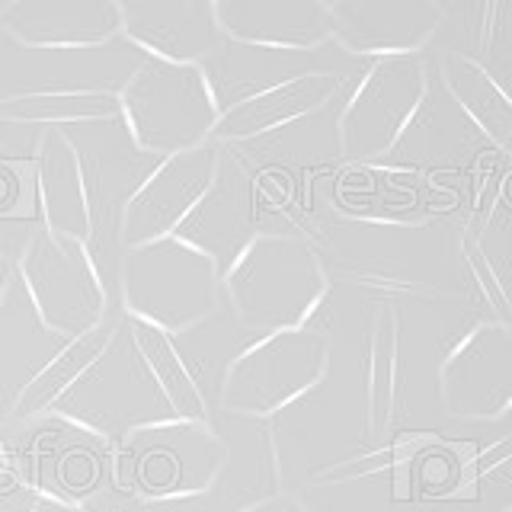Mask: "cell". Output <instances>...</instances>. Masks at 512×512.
Wrapping results in <instances>:
<instances>
[{"label": "cell", "mask_w": 512, "mask_h": 512, "mask_svg": "<svg viewBox=\"0 0 512 512\" xmlns=\"http://www.w3.org/2000/svg\"><path fill=\"white\" fill-rule=\"evenodd\" d=\"M0 26L16 45L42 52L106 45L122 32L116 0H10Z\"/></svg>", "instance_id": "17"}, {"label": "cell", "mask_w": 512, "mask_h": 512, "mask_svg": "<svg viewBox=\"0 0 512 512\" xmlns=\"http://www.w3.org/2000/svg\"><path fill=\"white\" fill-rule=\"evenodd\" d=\"M224 464L228 445L212 426L173 420L128 436L116 455V477L138 500H173L212 490Z\"/></svg>", "instance_id": "8"}, {"label": "cell", "mask_w": 512, "mask_h": 512, "mask_svg": "<svg viewBox=\"0 0 512 512\" xmlns=\"http://www.w3.org/2000/svg\"><path fill=\"white\" fill-rule=\"evenodd\" d=\"M48 413L116 445L141 429L176 420L170 400L160 391L135 343L128 314L119 317L100 359L55 400Z\"/></svg>", "instance_id": "2"}, {"label": "cell", "mask_w": 512, "mask_h": 512, "mask_svg": "<svg viewBox=\"0 0 512 512\" xmlns=\"http://www.w3.org/2000/svg\"><path fill=\"white\" fill-rule=\"evenodd\" d=\"M221 106L202 64L144 58L119 90V119L144 154L170 157L212 141Z\"/></svg>", "instance_id": "5"}, {"label": "cell", "mask_w": 512, "mask_h": 512, "mask_svg": "<svg viewBox=\"0 0 512 512\" xmlns=\"http://www.w3.org/2000/svg\"><path fill=\"white\" fill-rule=\"evenodd\" d=\"M122 36L170 64H205L224 36L215 0H116Z\"/></svg>", "instance_id": "13"}, {"label": "cell", "mask_w": 512, "mask_h": 512, "mask_svg": "<svg viewBox=\"0 0 512 512\" xmlns=\"http://www.w3.org/2000/svg\"><path fill=\"white\" fill-rule=\"evenodd\" d=\"M36 192H39V212L42 228L55 237L90 240V212H87V192H84V173L71 138L64 128L48 125L42 128L36 144Z\"/></svg>", "instance_id": "19"}, {"label": "cell", "mask_w": 512, "mask_h": 512, "mask_svg": "<svg viewBox=\"0 0 512 512\" xmlns=\"http://www.w3.org/2000/svg\"><path fill=\"white\" fill-rule=\"evenodd\" d=\"M445 23L439 0H330V42L359 58L423 55Z\"/></svg>", "instance_id": "12"}, {"label": "cell", "mask_w": 512, "mask_h": 512, "mask_svg": "<svg viewBox=\"0 0 512 512\" xmlns=\"http://www.w3.org/2000/svg\"><path fill=\"white\" fill-rule=\"evenodd\" d=\"M221 36L276 55H308L330 42L327 0H215Z\"/></svg>", "instance_id": "15"}, {"label": "cell", "mask_w": 512, "mask_h": 512, "mask_svg": "<svg viewBox=\"0 0 512 512\" xmlns=\"http://www.w3.org/2000/svg\"><path fill=\"white\" fill-rule=\"evenodd\" d=\"M439 400L448 420L496 423L512 413V324L480 320L439 365Z\"/></svg>", "instance_id": "10"}, {"label": "cell", "mask_w": 512, "mask_h": 512, "mask_svg": "<svg viewBox=\"0 0 512 512\" xmlns=\"http://www.w3.org/2000/svg\"><path fill=\"white\" fill-rule=\"evenodd\" d=\"M119 304L122 314L173 336L221 308L224 276L212 256L170 234L122 253Z\"/></svg>", "instance_id": "3"}, {"label": "cell", "mask_w": 512, "mask_h": 512, "mask_svg": "<svg viewBox=\"0 0 512 512\" xmlns=\"http://www.w3.org/2000/svg\"><path fill=\"white\" fill-rule=\"evenodd\" d=\"M71 138L80 173H84L87 212H90V260L103 279L109 304L119 301V263H122V215L128 199L148 180L160 157L144 154L128 135L122 119L64 125Z\"/></svg>", "instance_id": "4"}, {"label": "cell", "mask_w": 512, "mask_h": 512, "mask_svg": "<svg viewBox=\"0 0 512 512\" xmlns=\"http://www.w3.org/2000/svg\"><path fill=\"white\" fill-rule=\"evenodd\" d=\"M128 324H132L135 343L141 349L144 362H148L154 381L160 384V391H164V397L170 400L176 420L212 426V410H208L196 378L189 375L186 362L180 359V352H176L170 333L144 324V320H135V317H128Z\"/></svg>", "instance_id": "25"}, {"label": "cell", "mask_w": 512, "mask_h": 512, "mask_svg": "<svg viewBox=\"0 0 512 512\" xmlns=\"http://www.w3.org/2000/svg\"><path fill=\"white\" fill-rule=\"evenodd\" d=\"M170 340H173L176 352H180V359L186 362L189 375L196 378L208 410H212V404H218V394H221L228 368L234 365L240 352L250 349L260 336L240 324L234 311L228 308V301H224L215 314H208L196 327H189L183 333H173Z\"/></svg>", "instance_id": "22"}, {"label": "cell", "mask_w": 512, "mask_h": 512, "mask_svg": "<svg viewBox=\"0 0 512 512\" xmlns=\"http://www.w3.org/2000/svg\"><path fill=\"white\" fill-rule=\"evenodd\" d=\"M64 343H68L64 336L45 327L20 276H13L7 295L0 298V420H10L16 400Z\"/></svg>", "instance_id": "18"}, {"label": "cell", "mask_w": 512, "mask_h": 512, "mask_svg": "<svg viewBox=\"0 0 512 512\" xmlns=\"http://www.w3.org/2000/svg\"><path fill=\"white\" fill-rule=\"evenodd\" d=\"M0 119L20 125H80L119 119V90H32L0 100Z\"/></svg>", "instance_id": "24"}, {"label": "cell", "mask_w": 512, "mask_h": 512, "mask_svg": "<svg viewBox=\"0 0 512 512\" xmlns=\"http://www.w3.org/2000/svg\"><path fill=\"white\" fill-rule=\"evenodd\" d=\"M324 298V256L298 234H256L224 272V301L256 336L308 327Z\"/></svg>", "instance_id": "1"}, {"label": "cell", "mask_w": 512, "mask_h": 512, "mask_svg": "<svg viewBox=\"0 0 512 512\" xmlns=\"http://www.w3.org/2000/svg\"><path fill=\"white\" fill-rule=\"evenodd\" d=\"M240 512H308V506L292 493H272L266 500H256V503L244 506Z\"/></svg>", "instance_id": "27"}, {"label": "cell", "mask_w": 512, "mask_h": 512, "mask_svg": "<svg viewBox=\"0 0 512 512\" xmlns=\"http://www.w3.org/2000/svg\"><path fill=\"white\" fill-rule=\"evenodd\" d=\"M509 29V4L506 0H468L461 7L458 42L464 58H471L484 68H493V58L506 42Z\"/></svg>", "instance_id": "26"}, {"label": "cell", "mask_w": 512, "mask_h": 512, "mask_svg": "<svg viewBox=\"0 0 512 512\" xmlns=\"http://www.w3.org/2000/svg\"><path fill=\"white\" fill-rule=\"evenodd\" d=\"M183 244L202 250L212 256L221 276L234 266V260L250 240L256 237L253 231V180L244 167V160L221 144L218 170L212 186L205 189V196L196 202V208L183 218L180 228L173 231Z\"/></svg>", "instance_id": "14"}, {"label": "cell", "mask_w": 512, "mask_h": 512, "mask_svg": "<svg viewBox=\"0 0 512 512\" xmlns=\"http://www.w3.org/2000/svg\"><path fill=\"white\" fill-rule=\"evenodd\" d=\"M343 90L336 148L356 164H384L432 93V77L423 55L368 58L365 71Z\"/></svg>", "instance_id": "7"}, {"label": "cell", "mask_w": 512, "mask_h": 512, "mask_svg": "<svg viewBox=\"0 0 512 512\" xmlns=\"http://www.w3.org/2000/svg\"><path fill=\"white\" fill-rule=\"evenodd\" d=\"M343 87H346V77H336L330 71L292 74L260 93L240 96L231 106H224L215 122L212 141L231 148V144L279 132L285 125L327 109L336 96L343 93Z\"/></svg>", "instance_id": "16"}, {"label": "cell", "mask_w": 512, "mask_h": 512, "mask_svg": "<svg viewBox=\"0 0 512 512\" xmlns=\"http://www.w3.org/2000/svg\"><path fill=\"white\" fill-rule=\"evenodd\" d=\"M365 436L381 442L404 416V343H400V311L388 298L375 304L365 340Z\"/></svg>", "instance_id": "20"}, {"label": "cell", "mask_w": 512, "mask_h": 512, "mask_svg": "<svg viewBox=\"0 0 512 512\" xmlns=\"http://www.w3.org/2000/svg\"><path fill=\"white\" fill-rule=\"evenodd\" d=\"M122 314H109L106 320H100L93 330L74 336V340L64 343V349L58 352V356L48 362L39 378L29 384V388L23 391V397L16 400L13 407V416L10 420L16 423H26V420H36V416H48V410H52L55 400L71 388V384L87 372V368L100 359V352L106 349L112 330H116Z\"/></svg>", "instance_id": "23"}, {"label": "cell", "mask_w": 512, "mask_h": 512, "mask_svg": "<svg viewBox=\"0 0 512 512\" xmlns=\"http://www.w3.org/2000/svg\"><path fill=\"white\" fill-rule=\"evenodd\" d=\"M218 157H221V144L205 141L199 148H189L160 160L125 205L122 253L154 244V240L170 237L180 228L183 218L205 196V189L212 186Z\"/></svg>", "instance_id": "11"}, {"label": "cell", "mask_w": 512, "mask_h": 512, "mask_svg": "<svg viewBox=\"0 0 512 512\" xmlns=\"http://www.w3.org/2000/svg\"><path fill=\"white\" fill-rule=\"evenodd\" d=\"M16 276L45 327L64 340H74L109 317V295L87 244L36 228L20 253Z\"/></svg>", "instance_id": "9"}, {"label": "cell", "mask_w": 512, "mask_h": 512, "mask_svg": "<svg viewBox=\"0 0 512 512\" xmlns=\"http://www.w3.org/2000/svg\"><path fill=\"white\" fill-rule=\"evenodd\" d=\"M439 84L496 151L512 157V96L484 64L458 52L439 55Z\"/></svg>", "instance_id": "21"}, {"label": "cell", "mask_w": 512, "mask_h": 512, "mask_svg": "<svg viewBox=\"0 0 512 512\" xmlns=\"http://www.w3.org/2000/svg\"><path fill=\"white\" fill-rule=\"evenodd\" d=\"M32 512H84L77 503H68V500H58V496H39Z\"/></svg>", "instance_id": "28"}, {"label": "cell", "mask_w": 512, "mask_h": 512, "mask_svg": "<svg viewBox=\"0 0 512 512\" xmlns=\"http://www.w3.org/2000/svg\"><path fill=\"white\" fill-rule=\"evenodd\" d=\"M500 512H512V506H506V509H500Z\"/></svg>", "instance_id": "30"}, {"label": "cell", "mask_w": 512, "mask_h": 512, "mask_svg": "<svg viewBox=\"0 0 512 512\" xmlns=\"http://www.w3.org/2000/svg\"><path fill=\"white\" fill-rule=\"evenodd\" d=\"M13 276H16V266L7 260L4 253H0V298L7 295V288H10V282H13Z\"/></svg>", "instance_id": "29"}, {"label": "cell", "mask_w": 512, "mask_h": 512, "mask_svg": "<svg viewBox=\"0 0 512 512\" xmlns=\"http://www.w3.org/2000/svg\"><path fill=\"white\" fill-rule=\"evenodd\" d=\"M330 365L333 340L311 324L260 336L228 368L215 407L234 416L272 420L308 397L330 375Z\"/></svg>", "instance_id": "6"}]
</instances>
